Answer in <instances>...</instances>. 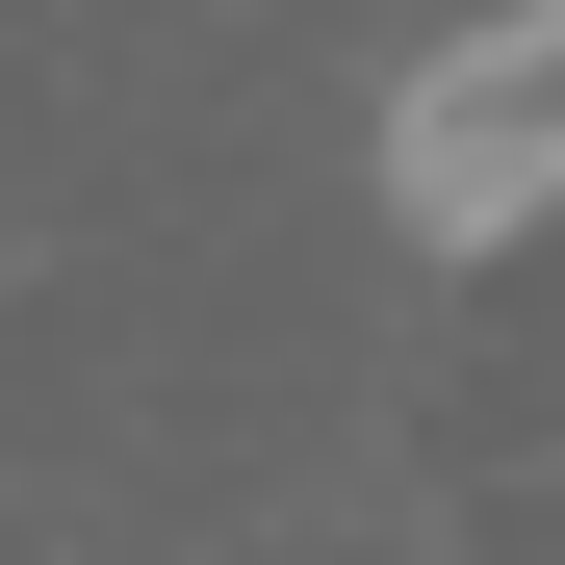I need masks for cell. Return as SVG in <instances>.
<instances>
[{"instance_id":"obj_1","label":"cell","mask_w":565,"mask_h":565,"mask_svg":"<svg viewBox=\"0 0 565 565\" xmlns=\"http://www.w3.org/2000/svg\"><path fill=\"white\" fill-rule=\"evenodd\" d=\"M360 180H386L412 257H514V232H565V0H462V26L386 77Z\"/></svg>"}]
</instances>
